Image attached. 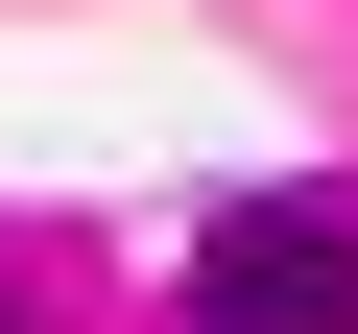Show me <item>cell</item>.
<instances>
[{"label": "cell", "instance_id": "obj_1", "mask_svg": "<svg viewBox=\"0 0 358 334\" xmlns=\"http://www.w3.org/2000/svg\"><path fill=\"white\" fill-rule=\"evenodd\" d=\"M192 334H358V191H263V215H215Z\"/></svg>", "mask_w": 358, "mask_h": 334}]
</instances>
